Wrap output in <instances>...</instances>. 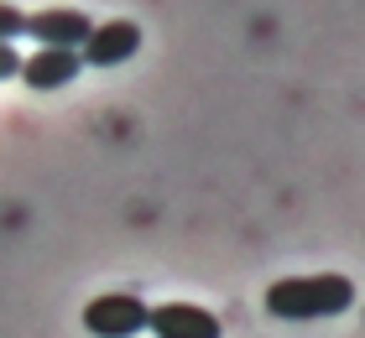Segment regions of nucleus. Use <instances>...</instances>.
Wrapping results in <instances>:
<instances>
[{
    "instance_id": "obj_1",
    "label": "nucleus",
    "mask_w": 365,
    "mask_h": 338,
    "mask_svg": "<svg viewBox=\"0 0 365 338\" xmlns=\"http://www.w3.org/2000/svg\"><path fill=\"white\" fill-rule=\"evenodd\" d=\"M355 307V281L344 270H319V276H282L267 286V312L282 323L303 317H334Z\"/></svg>"
},
{
    "instance_id": "obj_2",
    "label": "nucleus",
    "mask_w": 365,
    "mask_h": 338,
    "mask_svg": "<svg viewBox=\"0 0 365 338\" xmlns=\"http://www.w3.org/2000/svg\"><path fill=\"white\" fill-rule=\"evenodd\" d=\"M84 328L94 338H136L146 328V302L130 292H105L84 307Z\"/></svg>"
},
{
    "instance_id": "obj_3",
    "label": "nucleus",
    "mask_w": 365,
    "mask_h": 338,
    "mask_svg": "<svg viewBox=\"0 0 365 338\" xmlns=\"http://www.w3.org/2000/svg\"><path fill=\"white\" fill-rule=\"evenodd\" d=\"M136 47H141V26L136 21H125V16L120 21H94L84 47H78V63L84 68H115L125 58H136Z\"/></svg>"
},
{
    "instance_id": "obj_4",
    "label": "nucleus",
    "mask_w": 365,
    "mask_h": 338,
    "mask_svg": "<svg viewBox=\"0 0 365 338\" xmlns=\"http://www.w3.org/2000/svg\"><path fill=\"white\" fill-rule=\"evenodd\" d=\"M146 328L157 338H220V317L209 307H193V302H162V307H146Z\"/></svg>"
},
{
    "instance_id": "obj_5",
    "label": "nucleus",
    "mask_w": 365,
    "mask_h": 338,
    "mask_svg": "<svg viewBox=\"0 0 365 338\" xmlns=\"http://www.w3.org/2000/svg\"><path fill=\"white\" fill-rule=\"evenodd\" d=\"M89 16L73 11V6H53V11H37L26 16V37H37V47H63V53H78L89 37Z\"/></svg>"
},
{
    "instance_id": "obj_6",
    "label": "nucleus",
    "mask_w": 365,
    "mask_h": 338,
    "mask_svg": "<svg viewBox=\"0 0 365 338\" xmlns=\"http://www.w3.org/2000/svg\"><path fill=\"white\" fill-rule=\"evenodd\" d=\"M78 53H63V47H37L31 58H21V78L26 89H37V94H47V89H63V83H73L78 78Z\"/></svg>"
},
{
    "instance_id": "obj_7",
    "label": "nucleus",
    "mask_w": 365,
    "mask_h": 338,
    "mask_svg": "<svg viewBox=\"0 0 365 338\" xmlns=\"http://www.w3.org/2000/svg\"><path fill=\"white\" fill-rule=\"evenodd\" d=\"M16 37H26V11L0 0V47H11Z\"/></svg>"
},
{
    "instance_id": "obj_8",
    "label": "nucleus",
    "mask_w": 365,
    "mask_h": 338,
    "mask_svg": "<svg viewBox=\"0 0 365 338\" xmlns=\"http://www.w3.org/2000/svg\"><path fill=\"white\" fill-rule=\"evenodd\" d=\"M16 73H21V53H16V47H0V83L16 78Z\"/></svg>"
}]
</instances>
